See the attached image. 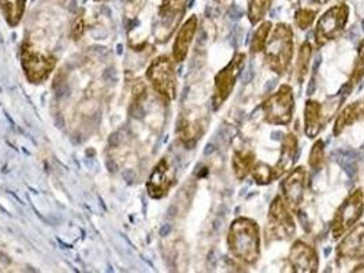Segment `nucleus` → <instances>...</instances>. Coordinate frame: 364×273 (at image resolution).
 I'll return each instance as SVG.
<instances>
[{
    "label": "nucleus",
    "mask_w": 364,
    "mask_h": 273,
    "mask_svg": "<svg viewBox=\"0 0 364 273\" xmlns=\"http://www.w3.org/2000/svg\"><path fill=\"white\" fill-rule=\"evenodd\" d=\"M85 31V18L82 14L77 15L73 27H71V37L73 40H80Z\"/></svg>",
    "instance_id": "nucleus-28"
},
{
    "label": "nucleus",
    "mask_w": 364,
    "mask_h": 273,
    "mask_svg": "<svg viewBox=\"0 0 364 273\" xmlns=\"http://www.w3.org/2000/svg\"><path fill=\"white\" fill-rule=\"evenodd\" d=\"M255 153L250 148L236 149L232 159V168L239 181H243L251 174L255 166Z\"/></svg>",
    "instance_id": "nucleus-19"
},
{
    "label": "nucleus",
    "mask_w": 364,
    "mask_h": 273,
    "mask_svg": "<svg viewBox=\"0 0 364 273\" xmlns=\"http://www.w3.org/2000/svg\"><path fill=\"white\" fill-rule=\"evenodd\" d=\"M337 256L343 260H363L364 223L355 224L337 248Z\"/></svg>",
    "instance_id": "nucleus-13"
},
{
    "label": "nucleus",
    "mask_w": 364,
    "mask_h": 273,
    "mask_svg": "<svg viewBox=\"0 0 364 273\" xmlns=\"http://www.w3.org/2000/svg\"><path fill=\"white\" fill-rule=\"evenodd\" d=\"M350 16V7L341 1L330 7L318 21L315 27V42L321 48L343 36Z\"/></svg>",
    "instance_id": "nucleus-4"
},
{
    "label": "nucleus",
    "mask_w": 364,
    "mask_h": 273,
    "mask_svg": "<svg viewBox=\"0 0 364 273\" xmlns=\"http://www.w3.org/2000/svg\"><path fill=\"white\" fill-rule=\"evenodd\" d=\"M324 163H325V142L322 140H318L311 148L308 156V166L314 171H319L324 167Z\"/></svg>",
    "instance_id": "nucleus-26"
},
{
    "label": "nucleus",
    "mask_w": 364,
    "mask_h": 273,
    "mask_svg": "<svg viewBox=\"0 0 364 273\" xmlns=\"http://www.w3.org/2000/svg\"><path fill=\"white\" fill-rule=\"evenodd\" d=\"M306 186H307V171L304 167H296L291 170L285 177V179L282 181L281 185L282 198L288 205V208L295 213H299L304 203Z\"/></svg>",
    "instance_id": "nucleus-10"
},
{
    "label": "nucleus",
    "mask_w": 364,
    "mask_h": 273,
    "mask_svg": "<svg viewBox=\"0 0 364 273\" xmlns=\"http://www.w3.org/2000/svg\"><path fill=\"white\" fill-rule=\"evenodd\" d=\"M99 1H100V0H99Z\"/></svg>",
    "instance_id": "nucleus-29"
},
{
    "label": "nucleus",
    "mask_w": 364,
    "mask_h": 273,
    "mask_svg": "<svg viewBox=\"0 0 364 273\" xmlns=\"http://www.w3.org/2000/svg\"><path fill=\"white\" fill-rule=\"evenodd\" d=\"M265 120L269 125L287 126L293 119L295 97L291 85H281L276 93H273L262 105Z\"/></svg>",
    "instance_id": "nucleus-5"
},
{
    "label": "nucleus",
    "mask_w": 364,
    "mask_h": 273,
    "mask_svg": "<svg viewBox=\"0 0 364 273\" xmlns=\"http://www.w3.org/2000/svg\"><path fill=\"white\" fill-rule=\"evenodd\" d=\"M271 33V22L266 21L263 22L254 33V38H252V44H251V52L252 53H259L262 51H265L267 38Z\"/></svg>",
    "instance_id": "nucleus-24"
},
{
    "label": "nucleus",
    "mask_w": 364,
    "mask_h": 273,
    "mask_svg": "<svg viewBox=\"0 0 364 273\" xmlns=\"http://www.w3.org/2000/svg\"><path fill=\"white\" fill-rule=\"evenodd\" d=\"M197 16L192 15L189 19H186V22L181 26V29L177 33L175 41L173 44V59L177 63H181L186 59L189 48L193 42L195 34L197 31Z\"/></svg>",
    "instance_id": "nucleus-14"
},
{
    "label": "nucleus",
    "mask_w": 364,
    "mask_h": 273,
    "mask_svg": "<svg viewBox=\"0 0 364 273\" xmlns=\"http://www.w3.org/2000/svg\"><path fill=\"white\" fill-rule=\"evenodd\" d=\"M317 14H318V10L302 7L295 14V23L299 26V29L306 30L314 23V21L317 18Z\"/></svg>",
    "instance_id": "nucleus-27"
},
{
    "label": "nucleus",
    "mask_w": 364,
    "mask_h": 273,
    "mask_svg": "<svg viewBox=\"0 0 364 273\" xmlns=\"http://www.w3.org/2000/svg\"><path fill=\"white\" fill-rule=\"evenodd\" d=\"M230 253L239 261L254 265L260 257V234L258 224L247 218L236 219L228 235Z\"/></svg>",
    "instance_id": "nucleus-1"
},
{
    "label": "nucleus",
    "mask_w": 364,
    "mask_h": 273,
    "mask_svg": "<svg viewBox=\"0 0 364 273\" xmlns=\"http://www.w3.org/2000/svg\"><path fill=\"white\" fill-rule=\"evenodd\" d=\"M21 64L26 78L33 83L44 82L52 73L56 59L51 53L36 49L25 42L21 48Z\"/></svg>",
    "instance_id": "nucleus-8"
},
{
    "label": "nucleus",
    "mask_w": 364,
    "mask_h": 273,
    "mask_svg": "<svg viewBox=\"0 0 364 273\" xmlns=\"http://www.w3.org/2000/svg\"><path fill=\"white\" fill-rule=\"evenodd\" d=\"M311 57H313V45L310 41H306L298 55V79L299 82H303L304 78L308 75L310 71V64H311Z\"/></svg>",
    "instance_id": "nucleus-21"
},
{
    "label": "nucleus",
    "mask_w": 364,
    "mask_h": 273,
    "mask_svg": "<svg viewBox=\"0 0 364 273\" xmlns=\"http://www.w3.org/2000/svg\"><path fill=\"white\" fill-rule=\"evenodd\" d=\"M244 64H245V55L236 53L234 57L230 60V63L215 75V88H214L215 108H219L221 104H223L228 100V97L232 94Z\"/></svg>",
    "instance_id": "nucleus-9"
},
{
    "label": "nucleus",
    "mask_w": 364,
    "mask_h": 273,
    "mask_svg": "<svg viewBox=\"0 0 364 273\" xmlns=\"http://www.w3.org/2000/svg\"><path fill=\"white\" fill-rule=\"evenodd\" d=\"M298 152H299V140L293 133H288L284 137L280 160L274 168L276 178H280V177L288 174L293 168Z\"/></svg>",
    "instance_id": "nucleus-15"
},
{
    "label": "nucleus",
    "mask_w": 364,
    "mask_h": 273,
    "mask_svg": "<svg viewBox=\"0 0 364 273\" xmlns=\"http://www.w3.org/2000/svg\"><path fill=\"white\" fill-rule=\"evenodd\" d=\"M251 174L258 185H269L276 179L274 170L265 163H255Z\"/></svg>",
    "instance_id": "nucleus-25"
},
{
    "label": "nucleus",
    "mask_w": 364,
    "mask_h": 273,
    "mask_svg": "<svg viewBox=\"0 0 364 273\" xmlns=\"http://www.w3.org/2000/svg\"><path fill=\"white\" fill-rule=\"evenodd\" d=\"M364 211V193L362 189L352 192L347 200L337 209L332 220V238L340 239L345 235L355 224H358Z\"/></svg>",
    "instance_id": "nucleus-6"
},
{
    "label": "nucleus",
    "mask_w": 364,
    "mask_h": 273,
    "mask_svg": "<svg viewBox=\"0 0 364 273\" xmlns=\"http://www.w3.org/2000/svg\"><path fill=\"white\" fill-rule=\"evenodd\" d=\"M289 265L293 272L314 273L319 268V259L314 248L303 241H296L291 248Z\"/></svg>",
    "instance_id": "nucleus-12"
},
{
    "label": "nucleus",
    "mask_w": 364,
    "mask_h": 273,
    "mask_svg": "<svg viewBox=\"0 0 364 273\" xmlns=\"http://www.w3.org/2000/svg\"><path fill=\"white\" fill-rule=\"evenodd\" d=\"M248 3V19L252 25L259 23L269 12L273 0H247Z\"/></svg>",
    "instance_id": "nucleus-22"
},
{
    "label": "nucleus",
    "mask_w": 364,
    "mask_h": 273,
    "mask_svg": "<svg viewBox=\"0 0 364 273\" xmlns=\"http://www.w3.org/2000/svg\"><path fill=\"white\" fill-rule=\"evenodd\" d=\"M364 118V101H355L352 104H348L343 111L339 114L336 123H335V135H340L347 127L354 126L361 119Z\"/></svg>",
    "instance_id": "nucleus-18"
},
{
    "label": "nucleus",
    "mask_w": 364,
    "mask_h": 273,
    "mask_svg": "<svg viewBox=\"0 0 364 273\" xmlns=\"http://www.w3.org/2000/svg\"><path fill=\"white\" fill-rule=\"evenodd\" d=\"M26 0H0L5 21L10 26H16L23 15Z\"/></svg>",
    "instance_id": "nucleus-20"
},
{
    "label": "nucleus",
    "mask_w": 364,
    "mask_h": 273,
    "mask_svg": "<svg viewBox=\"0 0 364 273\" xmlns=\"http://www.w3.org/2000/svg\"><path fill=\"white\" fill-rule=\"evenodd\" d=\"M185 12V0H165L159 10V16L162 21L160 29L166 30L165 37L171 34L175 26L180 23L182 15Z\"/></svg>",
    "instance_id": "nucleus-16"
},
{
    "label": "nucleus",
    "mask_w": 364,
    "mask_h": 273,
    "mask_svg": "<svg viewBox=\"0 0 364 273\" xmlns=\"http://www.w3.org/2000/svg\"><path fill=\"white\" fill-rule=\"evenodd\" d=\"M147 78L154 89L167 101L177 96V74L173 60L163 55L156 57L147 70Z\"/></svg>",
    "instance_id": "nucleus-7"
},
{
    "label": "nucleus",
    "mask_w": 364,
    "mask_h": 273,
    "mask_svg": "<svg viewBox=\"0 0 364 273\" xmlns=\"http://www.w3.org/2000/svg\"><path fill=\"white\" fill-rule=\"evenodd\" d=\"M364 77V40L361 41L359 44V48H358V56H356V60H355V64H354V70H352V74H351V78L347 83V89H348V94L350 92L362 81V78Z\"/></svg>",
    "instance_id": "nucleus-23"
},
{
    "label": "nucleus",
    "mask_w": 364,
    "mask_h": 273,
    "mask_svg": "<svg viewBox=\"0 0 364 273\" xmlns=\"http://www.w3.org/2000/svg\"><path fill=\"white\" fill-rule=\"evenodd\" d=\"M324 126V107L315 100H308L304 108V131L308 138H317Z\"/></svg>",
    "instance_id": "nucleus-17"
},
{
    "label": "nucleus",
    "mask_w": 364,
    "mask_h": 273,
    "mask_svg": "<svg viewBox=\"0 0 364 273\" xmlns=\"http://www.w3.org/2000/svg\"><path fill=\"white\" fill-rule=\"evenodd\" d=\"M296 233V223L291 213V209L285 204L282 196H277L267 215V223L265 235L267 242L273 241H288Z\"/></svg>",
    "instance_id": "nucleus-3"
},
{
    "label": "nucleus",
    "mask_w": 364,
    "mask_h": 273,
    "mask_svg": "<svg viewBox=\"0 0 364 273\" xmlns=\"http://www.w3.org/2000/svg\"><path fill=\"white\" fill-rule=\"evenodd\" d=\"M293 57V30L287 23H278L271 30L265 47L267 67L278 75H284Z\"/></svg>",
    "instance_id": "nucleus-2"
},
{
    "label": "nucleus",
    "mask_w": 364,
    "mask_h": 273,
    "mask_svg": "<svg viewBox=\"0 0 364 273\" xmlns=\"http://www.w3.org/2000/svg\"><path fill=\"white\" fill-rule=\"evenodd\" d=\"M175 182L174 170L171 168L170 163L166 159H162L155 168L152 170L148 182H147V192L151 198L159 200L165 197L171 186Z\"/></svg>",
    "instance_id": "nucleus-11"
}]
</instances>
